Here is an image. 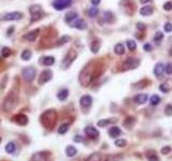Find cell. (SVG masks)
<instances>
[{
    "mask_svg": "<svg viewBox=\"0 0 172 161\" xmlns=\"http://www.w3.org/2000/svg\"><path fill=\"white\" fill-rule=\"evenodd\" d=\"M97 70L98 68L95 67V64L93 62L88 64L87 66L85 67L84 69L82 70L80 74V83L82 86L84 87H87L89 86V84L92 83L93 80L98 76V73H97Z\"/></svg>",
    "mask_w": 172,
    "mask_h": 161,
    "instance_id": "cell-1",
    "label": "cell"
},
{
    "mask_svg": "<svg viewBox=\"0 0 172 161\" xmlns=\"http://www.w3.org/2000/svg\"><path fill=\"white\" fill-rule=\"evenodd\" d=\"M41 123L43 125V127H45L49 130H52L56 125L57 120V113L54 110H47L44 113L41 115L40 117Z\"/></svg>",
    "mask_w": 172,
    "mask_h": 161,
    "instance_id": "cell-2",
    "label": "cell"
},
{
    "mask_svg": "<svg viewBox=\"0 0 172 161\" xmlns=\"http://www.w3.org/2000/svg\"><path fill=\"white\" fill-rule=\"evenodd\" d=\"M17 102H19V94L15 90H12L8 94V96L5 97V102H3L2 109L5 112H11L14 110V107H16Z\"/></svg>",
    "mask_w": 172,
    "mask_h": 161,
    "instance_id": "cell-3",
    "label": "cell"
},
{
    "mask_svg": "<svg viewBox=\"0 0 172 161\" xmlns=\"http://www.w3.org/2000/svg\"><path fill=\"white\" fill-rule=\"evenodd\" d=\"M140 66V60L137 58H133V57H129L125 61L123 62L122 69L123 70H132V69H136Z\"/></svg>",
    "mask_w": 172,
    "mask_h": 161,
    "instance_id": "cell-4",
    "label": "cell"
},
{
    "mask_svg": "<svg viewBox=\"0 0 172 161\" xmlns=\"http://www.w3.org/2000/svg\"><path fill=\"white\" fill-rule=\"evenodd\" d=\"M29 12H30V14H31V21H37V19L41 18V17L44 15L41 7L40 5H31V7L29 8Z\"/></svg>",
    "mask_w": 172,
    "mask_h": 161,
    "instance_id": "cell-5",
    "label": "cell"
},
{
    "mask_svg": "<svg viewBox=\"0 0 172 161\" xmlns=\"http://www.w3.org/2000/svg\"><path fill=\"white\" fill-rule=\"evenodd\" d=\"M76 52H74V51H69L68 54L66 55V57L64 58V60H62V62H61V68L62 69H68L69 67L71 66V64L73 62V60L76 58Z\"/></svg>",
    "mask_w": 172,
    "mask_h": 161,
    "instance_id": "cell-6",
    "label": "cell"
},
{
    "mask_svg": "<svg viewBox=\"0 0 172 161\" xmlns=\"http://www.w3.org/2000/svg\"><path fill=\"white\" fill-rule=\"evenodd\" d=\"M22 74H23V77L25 78V80H27V82H32V80H35L37 72H35V68L29 67V68L24 69L23 72H22Z\"/></svg>",
    "mask_w": 172,
    "mask_h": 161,
    "instance_id": "cell-7",
    "label": "cell"
},
{
    "mask_svg": "<svg viewBox=\"0 0 172 161\" xmlns=\"http://www.w3.org/2000/svg\"><path fill=\"white\" fill-rule=\"evenodd\" d=\"M71 3H72V0H54L53 7H54V9H56L57 11H61V10L70 7Z\"/></svg>",
    "mask_w": 172,
    "mask_h": 161,
    "instance_id": "cell-8",
    "label": "cell"
},
{
    "mask_svg": "<svg viewBox=\"0 0 172 161\" xmlns=\"http://www.w3.org/2000/svg\"><path fill=\"white\" fill-rule=\"evenodd\" d=\"M52 77H53V73L51 70H44V71H42L38 80L39 85H43V84L47 83L49 80H52Z\"/></svg>",
    "mask_w": 172,
    "mask_h": 161,
    "instance_id": "cell-9",
    "label": "cell"
},
{
    "mask_svg": "<svg viewBox=\"0 0 172 161\" xmlns=\"http://www.w3.org/2000/svg\"><path fill=\"white\" fill-rule=\"evenodd\" d=\"M13 120L19 126H26L28 123V117L24 114H17L13 117Z\"/></svg>",
    "mask_w": 172,
    "mask_h": 161,
    "instance_id": "cell-10",
    "label": "cell"
},
{
    "mask_svg": "<svg viewBox=\"0 0 172 161\" xmlns=\"http://www.w3.org/2000/svg\"><path fill=\"white\" fill-rule=\"evenodd\" d=\"M23 17V14L19 12H12V13H8L3 16V21H19Z\"/></svg>",
    "mask_w": 172,
    "mask_h": 161,
    "instance_id": "cell-11",
    "label": "cell"
},
{
    "mask_svg": "<svg viewBox=\"0 0 172 161\" xmlns=\"http://www.w3.org/2000/svg\"><path fill=\"white\" fill-rule=\"evenodd\" d=\"M85 133L90 139H97L99 136V131L97 130L96 128H94V127H92V126H88V127L85 128Z\"/></svg>",
    "mask_w": 172,
    "mask_h": 161,
    "instance_id": "cell-12",
    "label": "cell"
},
{
    "mask_svg": "<svg viewBox=\"0 0 172 161\" xmlns=\"http://www.w3.org/2000/svg\"><path fill=\"white\" fill-rule=\"evenodd\" d=\"M80 103H81V107H84V109H87V107H89L90 105H92V103H93L92 97H90V96H88V95L83 96V97L80 99Z\"/></svg>",
    "mask_w": 172,
    "mask_h": 161,
    "instance_id": "cell-13",
    "label": "cell"
},
{
    "mask_svg": "<svg viewBox=\"0 0 172 161\" xmlns=\"http://www.w3.org/2000/svg\"><path fill=\"white\" fill-rule=\"evenodd\" d=\"M38 34H39V29H35V30L30 31V32H28L27 34H25V36H24V39L30 41V42H33V41L37 39Z\"/></svg>",
    "mask_w": 172,
    "mask_h": 161,
    "instance_id": "cell-14",
    "label": "cell"
},
{
    "mask_svg": "<svg viewBox=\"0 0 172 161\" xmlns=\"http://www.w3.org/2000/svg\"><path fill=\"white\" fill-rule=\"evenodd\" d=\"M164 72H165V66H164L161 62H158V64H156L155 68H154V74L159 77V76L163 75Z\"/></svg>",
    "mask_w": 172,
    "mask_h": 161,
    "instance_id": "cell-15",
    "label": "cell"
},
{
    "mask_svg": "<svg viewBox=\"0 0 172 161\" xmlns=\"http://www.w3.org/2000/svg\"><path fill=\"white\" fill-rule=\"evenodd\" d=\"M133 101L137 104H143V103H145L147 101V95H145V94H139V95H137L133 98Z\"/></svg>",
    "mask_w": 172,
    "mask_h": 161,
    "instance_id": "cell-16",
    "label": "cell"
},
{
    "mask_svg": "<svg viewBox=\"0 0 172 161\" xmlns=\"http://www.w3.org/2000/svg\"><path fill=\"white\" fill-rule=\"evenodd\" d=\"M78 17V13L76 12H68L66 15H65V21L68 23V24H71L72 21H74Z\"/></svg>",
    "mask_w": 172,
    "mask_h": 161,
    "instance_id": "cell-17",
    "label": "cell"
},
{
    "mask_svg": "<svg viewBox=\"0 0 172 161\" xmlns=\"http://www.w3.org/2000/svg\"><path fill=\"white\" fill-rule=\"evenodd\" d=\"M120 134H122V130H120L118 127H112V128L109 130V135L111 137H113V139L120 136Z\"/></svg>",
    "mask_w": 172,
    "mask_h": 161,
    "instance_id": "cell-18",
    "label": "cell"
},
{
    "mask_svg": "<svg viewBox=\"0 0 172 161\" xmlns=\"http://www.w3.org/2000/svg\"><path fill=\"white\" fill-rule=\"evenodd\" d=\"M68 96H69V90L66 89V88L60 89L58 91V94H57V98H58V100H60V101H65V100L68 98Z\"/></svg>",
    "mask_w": 172,
    "mask_h": 161,
    "instance_id": "cell-19",
    "label": "cell"
},
{
    "mask_svg": "<svg viewBox=\"0 0 172 161\" xmlns=\"http://www.w3.org/2000/svg\"><path fill=\"white\" fill-rule=\"evenodd\" d=\"M154 13V10L152 7H143L140 9V14L143 16H150Z\"/></svg>",
    "mask_w": 172,
    "mask_h": 161,
    "instance_id": "cell-20",
    "label": "cell"
},
{
    "mask_svg": "<svg viewBox=\"0 0 172 161\" xmlns=\"http://www.w3.org/2000/svg\"><path fill=\"white\" fill-rule=\"evenodd\" d=\"M73 26L76 27V29H79V30H85V29L87 28V24H86V21H83V19L76 21V23H74V25H73Z\"/></svg>",
    "mask_w": 172,
    "mask_h": 161,
    "instance_id": "cell-21",
    "label": "cell"
},
{
    "mask_svg": "<svg viewBox=\"0 0 172 161\" xmlns=\"http://www.w3.org/2000/svg\"><path fill=\"white\" fill-rule=\"evenodd\" d=\"M42 64L44 66H52L55 64V58L53 56H45L42 58Z\"/></svg>",
    "mask_w": 172,
    "mask_h": 161,
    "instance_id": "cell-22",
    "label": "cell"
},
{
    "mask_svg": "<svg viewBox=\"0 0 172 161\" xmlns=\"http://www.w3.org/2000/svg\"><path fill=\"white\" fill-rule=\"evenodd\" d=\"M47 155L45 153H38V154L33 155L32 161H46Z\"/></svg>",
    "mask_w": 172,
    "mask_h": 161,
    "instance_id": "cell-23",
    "label": "cell"
},
{
    "mask_svg": "<svg viewBox=\"0 0 172 161\" xmlns=\"http://www.w3.org/2000/svg\"><path fill=\"white\" fill-rule=\"evenodd\" d=\"M16 149V145H15L14 142H9L7 145H5V152L8 154H13Z\"/></svg>",
    "mask_w": 172,
    "mask_h": 161,
    "instance_id": "cell-24",
    "label": "cell"
},
{
    "mask_svg": "<svg viewBox=\"0 0 172 161\" xmlns=\"http://www.w3.org/2000/svg\"><path fill=\"white\" fill-rule=\"evenodd\" d=\"M76 153H78V150H76V148L74 146H68L66 148V155L68 157H74L76 155Z\"/></svg>",
    "mask_w": 172,
    "mask_h": 161,
    "instance_id": "cell-25",
    "label": "cell"
},
{
    "mask_svg": "<svg viewBox=\"0 0 172 161\" xmlns=\"http://www.w3.org/2000/svg\"><path fill=\"white\" fill-rule=\"evenodd\" d=\"M99 48H100V41L99 40H95L94 42L92 43V45H90V51L96 54V53H98Z\"/></svg>",
    "mask_w": 172,
    "mask_h": 161,
    "instance_id": "cell-26",
    "label": "cell"
},
{
    "mask_svg": "<svg viewBox=\"0 0 172 161\" xmlns=\"http://www.w3.org/2000/svg\"><path fill=\"white\" fill-rule=\"evenodd\" d=\"M101 160H102V155L99 154V153H95V154L90 155L86 161H101Z\"/></svg>",
    "mask_w": 172,
    "mask_h": 161,
    "instance_id": "cell-27",
    "label": "cell"
},
{
    "mask_svg": "<svg viewBox=\"0 0 172 161\" xmlns=\"http://www.w3.org/2000/svg\"><path fill=\"white\" fill-rule=\"evenodd\" d=\"M114 52L115 54L117 55H123L125 53V48H124V45L122 43H118V44L115 45V48H114Z\"/></svg>",
    "mask_w": 172,
    "mask_h": 161,
    "instance_id": "cell-28",
    "label": "cell"
},
{
    "mask_svg": "<svg viewBox=\"0 0 172 161\" xmlns=\"http://www.w3.org/2000/svg\"><path fill=\"white\" fill-rule=\"evenodd\" d=\"M31 56H32V53H31V51H29V50H25L24 51L23 53H22V55H21V58L23 60H29L31 58Z\"/></svg>",
    "mask_w": 172,
    "mask_h": 161,
    "instance_id": "cell-29",
    "label": "cell"
},
{
    "mask_svg": "<svg viewBox=\"0 0 172 161\" xmlns=\"http://www.w3.org/2000/svg\"><path fill=\"white\" fill-rule=\"evenodd\" d=\"M150 102H151V104L152 105H157L159 102H160V97L159 96H157V95H153L151 97V99H150Z\"/></svg>",
    "mask_w": 172,
    "mask_h": 161,
    "instance_id": "cell-30",
    "label": "cell"
},
{
    "mask_svg": "<svg viewBox=\"0 0 172 161\" xmlns=\"http://www.w3.org/2000/svg\"><path fill=\"white\" fill-rule=\"evenodd\" d=\"M126 44H127V48L129 51H134L137 48V43L134 42L133 40H128L127 42H126Z\"/></svg>",
    "mask_w": 172,
    "mask_h": 161,
    "instance_id": "cell-31",
    "label": "cell"
},
{
    "mask_svg": "<svg viewBox=\"0 0 172 161\" xmlns=\"http://www.w3.org/2000/svg\"><path fill=\"white\" fill-rule=\"evenodd\" d=\"M70 41V37L69 36H64L62 38H60L59 39L58 41H57V46H60V45H64L65 43H67V42H69Z\"/></svg>",
    "mask_w": 172,
    "mask_h": 161,
    "instance_id": "cell-32",
    "label": "cell"
},
{
    "mask_svg": "<svg viewBox=\"0 0 172 161\" xmlns=\"http://www.w3.org/2000/svg\"><path fill=\"white\" fill-rule=\"evenodd\" d=\"M68 129H69V123H62V125L59 127L58 133L59 134H65V133L68 131Z\"/></svg>",
    "mask_w": 172,
    "mask_h": 161,
    "instance_id": "cell-33",
    "label": "cell"
},
{
    "mask_svg": "<svg viewBox=\"0 0 172 161\" xmlns=\"http://www.w3.org/2000/svg\"><path fill=\"white\" fill-rule=\"evenodd\" d=\"M98 13H99V10L97 9L96 7H93L90 8L89 10H88V15H89L90 17H95L98 15Z\"/></svg>",
    "mask_w": 172,
    "mask_h": 161,
    "instance_id": "cell-34",
    "label": "cell"
},
{
    "mask_svg": "<svg viewBox=\"0 0 172 161\" xmlns=\"http://www.w3.org/2000/svg\"><path fill=\"white\" fill-rule=\"evenodd\" d=\"M10 55H11V50L9 48H2V50H1V56L3 58H8Z\"/></svg>",
    "mask_w": 172,
    "mask_h": 161,
    "instance_id": "cell-35",
    "label": "cell"
},
{
    "mask_svg": "<svg viewBox=\"0 0 172 161\" xmlns=\"http://www.w3.org/2000/svg\"><path fill=\"white\" fill-rule=\"evenodd\" d=\"M113 120H110V119H101V120H99L98 123H97V125L99 126V127H106V126H108L109 123H111Z\"/></svg>",
    "mask_w": 172,
    "mask_h": 161,
    "instance_id": "cell-36",
    "label": "cell"
},
{
    "mask_svg": "<svg viewBox=\"0 0 172 161\" xmlns=\"http://www.w3.org/2000/svg\"><path fill=\"white\" fill-rule=\"evenodd\" d=\"M163 39H164V33L160 32V31L156 32V34L154 36V41H155V42H160Z\"/></svg>",
    "mask_w": 172,
    "mask_h": 161,
    "instance_id": "cell-37",
    "label": "cell"
},
{
    "mask_svg": "<svg viewBox=\"0 0 172 161\" xmlns=\"http://www.w3.org/2000/svg\"><path fill=\"white\" fill-rule=\"evenodd\" d=\"M113 14H112L111 12H106L104 13V19H106L108 23H111V21H113Z\"/></svg>",
    "mask_w": 172,
    "mask_h": 161,
    "instance_id": "cell-38",
    "label": "cell"
},
{
    "mask_svg": "<svg viewBox=\"0 0 172 161\" xmlns=\"http://www.w3.org/2000/svg\"><path fill=\"white\" fill-rule=\"evenodd\" d=\"M115 145L118 147H124L126 146V141L123 140V139H118V140L115 141Z\"/></svg>",
    "mask_w": 172,
    "mask_h": 161,
    "instance_id": "cell-39",
    "label": "cell"
},
{
    "mask_svg": "<svg viewBox=\"0 0 172 161\" xmlns=\"http://www.w3.org/2000/svg\"><path fill=\"white\" fill-rule=\"evenodd\" d=\"M165 113H166V115H168V116H172V105L171 104L166 105Z\"/></svg>",
    "mask_w": 172,
    "mask_h": 161,
    "instance_id": "cell-40",
    "label": "cell"
},
{
    "mask_svg": "<svg viewBox=\"0 0 172 161\" xmlns=\"http://www.w3.org/2000/svg\"><path fill=\"white\" fill-rule=\"evenodd\" d=\"M159 90H161L163 93H168V91H169V86H168L166 83L161 84V85L159 86Z\"/></svg>",
    "mask_w": 172,
    "mask_h": 161,
    "instance_id": "cell-41",
    "label": "cell"
},
{
    "mask_svg": "<svg viewBox=\"0 0 172 161\" xmlns=\"http://www.w3.org/2000/svg\"><path fill=\"white\" fill-rule=\"evenodd\" d=\"M165 71L167 72V74H172V62H169V64H167V67L165 68Z\"/></svg>",
    "mask_w": 172,
    "mask_h": 161,
    "instance_id": "cell-42",
    "label": "cell"
},
{
    "mask_svg": "<svg viewBox=\"0 0 172 161\" xmlns=\"http://www.w3.org/2000/svg\"><path fill=\"white\" fill-rule=\"evenodd\" d=\"M170 152H171V147L170 146H165L161 148V154L163 155H167V154H169Z\"/></svg>",
    "mask_w": 172,
    "mask_h": 161,
    "instance_id": "cell-43",
    "label": "cell"
},
{
    "mask_svg": "<svg viewBox=\"0 0 172 161\" xmlns=\"http://www.w3.org/2000/svg\"><path fill=\"white\" fill-rule=\"evenodd\" d=\"M164 9H165L166 11H171V10H172V2H171V1H168V2H166L165 5H164Z\"/></svg>",
    "mask_w": 172,
    "mask_h": 161,
    "instance_id": "cell-44",
    "label": "cell"
},
{
    "mask_svg": "<svg viewBox=\"0 0 172 161\" xmlns=\"http://www.w3.org/2000/svg\"><path fill=\"white\" fill-rule=\"evenodd\" d=\"M165 31L166 32H171L172 31V24L171 23H166L165 24Z\"/></svg>",
    "mask_w": 172,
    "mask_h": 161,
    "instance_id": "cell-45",
    "label": "cell"
},
{
    "mask_svg": "<svg viewBox=\"0 0 172 161\" xmlns=\"http://www.w3.org/2000/svg\"><path fill=\"white\" fill-rule=\"evenodd\" d=\"M73 141H74L76 143H81L83 141V137L81 136V135H76L74 139H73Z\"/></svg>",
    "mask_w": 172,
    "mask_h": 161,
    "instance_id": "cell-46",
    "label": "cell"
},
{
    "mask_svg": "<svg viewBox=\"0 0 172 161\" xmlns=\"http://www.w3.org/2000/svg\"><path fill=\"white\" fill-rule=\"evenodd\" d=\"M143 48H144V50H145L146 52H150V51H152V46H151V44H149V43H146Z\"/></svg>",
    "mask_w": 172,
    "mask_h": 161,
    "instance_id": "cell-47",
    "label": "cell"
},
{
    "mask_svg": "<svg viewBox=\"0 0 172 161\" xmlns=\"http://www.w3.org/2000/svg\"><path fill=\"white\" fill-rule=\"evenodd\" d=\"M137 28L139 29V30H144V29H145V26H144V24H142V23H138Z\"/></svg>",
    "mask_w": 172,
    "mask_h": 161,
    "instance_id": "cell-48",
    "label": "cell"
},
{
    "mask_svg": "<svg viewBox=\"0 0 172 161\" xmlns=\"http://www.w3.org/2000/svg\"><path fill=\"white\" fill-rule=\"evenodd\" d=\"M149 161H159V159H158V157H156V156H151V157H149Z\"/></svg>",
    "mask_w": 172,
    "mask_h": 161,
    "instance_id": "cell-49",
    "label": "cell"
},
{
    "mask_svg": "<svg viewBox=\"0 0 172 161\" xmlns=\"http://www.w3.org/2000/svg\"><path fill=\"white\" fill-rule=\"evenodd\" d=\"M90 1H92V3L94 5H98L100 3V1H101V0H90Z\"/></svg>",
    "mask_w": 172,
    "mask_h": 161,
    "instance_id": "cell-50",
    "label": "cell"
},
{
    "mask_svg": "<svg viewBox=\"0 0 172 161\" xmlns=\"http://www.w3.org/2000/svg\"><path fill=\"white\" fill-rule=\"evenodd\" d=\"M13 30H14V27H12V28H9V30H8V34H10V33L13 32Z\"/></svg>",
    "mask_w": 172,
    "mask_h": 161,
    "instance_id": "cell-51",
    "label": "cell"
},
{
    "mask_svg": "<svg viewBox=\"0 0 172 161\" xmlns=\"http://www.w3.org/2000/svg\"><path fill=\"white\" fill-rule=\"evenodd\" d=\"M141 1V3H149L151 0H140Z\"/></svg>",
    "mask_w": 172,
    "mask_h": 161,
    "instance_id": "cell-52",
    "label": "cell"
},
{
    "mask_svg": "<svg viewBox=\"0 0 172 161\" xmlns=\"http://www.w3.org/2000/svg\"><path fill=\"white\" fill-rule=\"evenodd\" d=\"M0 61H1V57H0Z\"/></svg>",
    "mask_w": 172,
    "mask_h": 161,
    "instance_id": "cell-53",
    "label": "cell"
},
{
    "mask_svg": "<svg viewBox=\"0 0 172 161\" xmlns=\"http://www.w3.org/2000/svg\"><path fill=\"white\" fill-rule=\"evenodd\" d=\"M0 142H1V139H0Z\"/></svg>",
    "mask_w": 172,
    "mask_h": 161,
    "instance_id": "cell-54",
    "label": "cell"
}]
</instances>
